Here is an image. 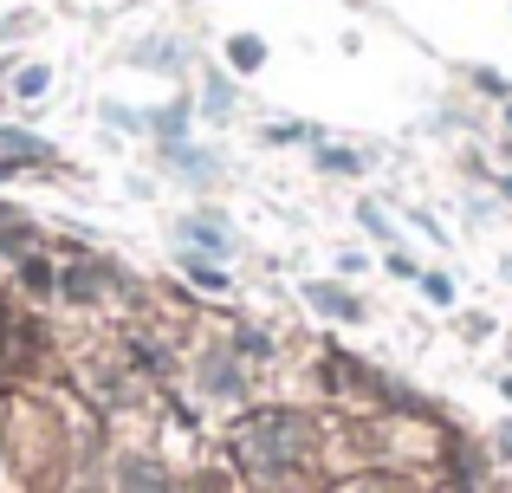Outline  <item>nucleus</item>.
Instances as JSON below:
<instances>
[{
  "mask_svg": "<svg viewBox=\"0 0 512 493\" xmlns=\"http://www.w3.org/2000/svg\"><path fill=\"white\" fill-rule=\"evenodd\" d=\"M7 176H13V163H0V182H7Z\"/></svg>",
  "mask_w": 512,
  "mask_h": 493,
  "instance_id": "obj_16",
  "label": "nucleus"
},
{
  "mask_svg": "<svg viewBox=\"0 0 512 493\" xmlns=\"http://www.w3.org/2000/svg\"><path fill=\"white\" fill-rule=\"evenodd\" d=\"M208 390L214 396H240V370L227 357H208Z\"/></svg>",
  "mask_w": 512,
  "mask_h": 493,
  "instance_id": "obj_7",
  "label": "nucleus"
},
{
  "mask_svg": "<svg viewBox=\"0 0 512 493\" xmlns=\"http://www.w3.org/2000/svg\"><path fill=\"white\" fill-rule=\"evenodd\" d=\"M46 65H26V72H20V98H39V91H46Z\"/></svg>",
  "mask_w": 512,
  "mask_h": 493,
  "instance_id": "obj_11",
  "label": "nucleus"
},
{
  "mask_svg": "<svg viewBox=\"0 0 512 493\" xmlns=\"http://www.w3.org/2000/svg\"><path fill=\"white\" fill-rule=\"evenodd\" d=\"M363 228H370V234H383V241H389V215H383L376 202H363Z\"/></svg>",
  "mask_w": 512,
  "mask_h": 493,
  "instance_id": "obj_13",
  "label": "nucleus"
},
{
  "mask_svg": "<svg viewBox=\"0 0 512 493\" xmlns=\"http://www.w3.org/2000/svg\"><path fill=\"white\" fill-rule=\"evenodd\" d=\"M305 292H312V305H318V312H331V318H357L363 312V305L350 299V292H338V286H305Z\"/></svg>",
  "mask_w": 512,
  "mask_h": 493,
  "instance_id": "obj_4",
  "label": "nucleus"
},
{
  "mask_svg": "<svg viewBox=\"0 0 512 493\" xmlns=\"http://www.w3.org/2000/svg\"><path fill=\"white\" fill-rule=\"evenodd\" d=\"M318 163H325V169H350V176H357V156H350V150H318Z\"/></svg>",
  "mask_w": 512,
  "mask_h": 493,
  "instance_id": "obj_14",
  "label": "nucleus"
},
{
  "mask_svg": "<svg viewBox=\"0 0 512 493\" xmlns=\"http://www.w3.org/2000/svg\"><path fill=\"white\" fill-rule=\"evenodd\" d=\"M0 150H7V156H20V163H46V143H39V137H20V130H0Z\"/></svg>",
  "mask_w": 512,
  "mask_h": 493,
  "instance_id": "obj_5",
  "label": "nucleus"
},
{
  "mask_svg": "<svg viewBox=\"0 0 512 493\" xmlns=\"http://www.w3.org/2000/svg\"><path fill=\"white\" fill-rule=\"evenodd\" d=\"M59 292L72 305H91L104 292V273H98V266H65V273H59Z\"/></svg>",
  "mask_w": 512,
  "mask_h": 493,
  "instance_id": "obj_3",
  "label": "nucleus"
},
{
  "mask_svg": "<svg viewBox=\"0 0 512 493\" xmlns=\"http://www.w3.org/2000/svg\"><path fill=\"white\" fill-rule=\"evenodd\" d=\"M338 493H396L389 481H350V487H338Z\"/></svg>",
  "mask_w": 512,
  "mask_h": 493,
  "instance_id": "obj_15",
  "label": "nucleus"
},
{
  "mask_svg": "<svg viewBox=\"0 0 512 493\" xmlns=\"http://www.w3.org/2000/svg\"><path fill=\"white\" fill-rule=\"evenodd\" d=\"M188 234H195L201 247H214V253H227V228H214V221H188Z\"/></svg>",
  "mask_w": 512,
  "mask_h": 493,
  "instance_id": "obj_9",
  "label": "nucleus"
},
{
  "mask_svg": "<svg viewBox=\"0 0 512 493\" xmlns=\"http://www.w3.org/2000/svg\"><path fill=\"white\" fill-rule=\"evenodd\" d=\"M188 279H195V286H201V292H221V286H227V279H221V273H214V266H201V260H195V253H188Z\"/></svg>",
  "mask_w": 512,
  "mask_h": 493,
  "instance_id": "obj_10",
  "label": "nucleus"
},
{
  "mask_svg": "<svg viewBox=\"0 0 512 493\" xmlns=\"http://www.w3.org/2000/svg\"><path fill=\"white\" fill-rule=\"evenodd\" d=\"M234 461L260 481H279L305 461V416L292 409H253L247 422L234 429Z\"/></svg>",
  "mask_w": 512,
  "mask_h": 493,
  "instance_id": "obj_1",
  "label": "nucleus"
},
{
  "mask_svg": "<svg viewBox=\"0 0 512 493\" xmlns=\"http://www.w3.org/2000/svg\"><path fill=\"white\" fill-rule=\"evenodd\" d=\"M117 487L124 493H169V474L156 468V461H124V468H117Z\"/></svg>",
  "mask_w": 512,
  "mask_h": 493,
  "instance_id": "obj_2",
  "label": "nucleus"
},
{
  "mask_svg": "<svg viewBox=\"0 0 512 493\" xmlns=\"http://www.w3.org/2000/svg\"><path fill=\"white\" fill-rule=\"evenodd\" d=\"M20 279H26V292H33V299H46V292H59V273H52L46 260H20Z\"/></svg>",
  "mask_w": 512,
  "mask_h": 493,
  "instance_id": "obj_6",
  "label": "nucleus"
},
{
  "mask_svg": "<svg viewBox=\"0 0 512 493\" xmlns=\"http://www.w3.org/2000/svg\"><path fill=\"white\" fill-rule=\"evenodd\" d=\"M227 59L240 65V72H260V59H266V46L260 39H227Z\"/></svg>",
  "mask_w": 512,
  "mask_h": 493,
  "instance_id": "obj_8",
  "label": "nucleus"
},
{
  "mask_svg": "<svg viewBox=\"0 0 512 493\" xmlns=\"http://www.w3.org/2000/svg\"><path fill=\"white\" fill-rule=\"evenodd\" d=\"M422 286H428V299H435V305H448V299H454V279H441V273H428Z\"/></svg>",
  "mask_w": 512,
  "mask_h": 493,
  "instance_id": "obj_12",
  "label": "nucleus"
}]
</instances>
